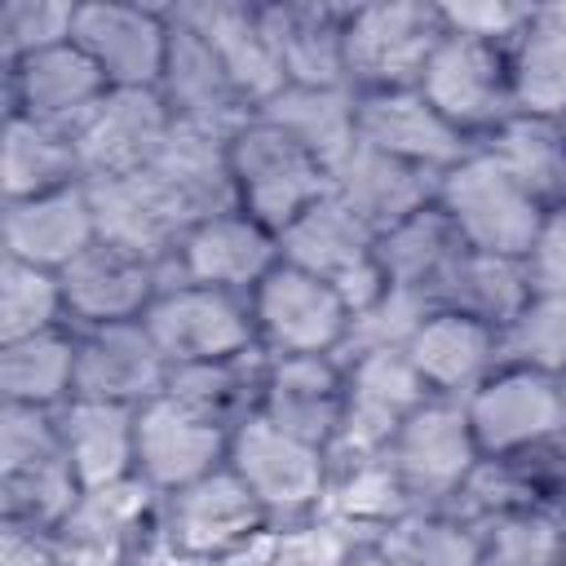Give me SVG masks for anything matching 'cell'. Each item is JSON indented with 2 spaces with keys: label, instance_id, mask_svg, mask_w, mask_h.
Wrapping results in <instances>:
<instances>
[{
  "label": "cell",
  "instance_id": "6da1fadb",
  "mask_svg": "<svg viewBox=\"0 0 566 566\" xmlns=\"http://www.w3.org/2000/svg\"><path fill=\"white\" fill-rule=\"evenodd\" d=\"M230 181L234 208H243L274 234L332 190L327 164L314 159L296 137H287L265 115H248L230 133Z\"/></svg>",
  "mask_w": 566,
  "mask_h": 566
},
{
  "label": "cell",
  "instance_id": "7a4b0ae2",
  "mask_svg": "<svg viewBox=\"0 0 566 566\" xmlns=\"http://www.w3.org/2000/svg\"><path fill=\"white\" fill-rule=\"evenodd\" d=\"M433 203L442 208V217L451 221L464 248L491 252V256H517V261H526L539 234V221L548 212L482 146H473L455 168L438 177Z\"/></svg>",
  "mask_w": 566,
  "mask_h": 566
},
{
  "label": "cell",
  "instance_id": "3957f363",
  "mask_svg": "<svg viewBox=\"0 0 566 566\" xmlns=\"http://www.w3.org/2000/svg\"><path fill=\"white\" fill-rule=\"evenodd\" d=\"M447 35L442 9L424 0H376L345 9V84L354 93L416 88Z\"/></svg>",
  "mask_w": 566,
  "mask_h": 566
},
{
  "label": "cell",
  "instance_id": "277c9868",
  "mask_svg": "<svg viewBox=\"0 0 566 566\" xmlns=\"http://www.w3.org/2000/svg\"><path fill=\"white\" fill-rule=\"evenodd\" d=\"M226 464L256 495L270 526L323 513L327 482H332L327 447H314L296 433H283L265 416H248L230 433V460Z\"/></svg>",
  "mask_w": 566,
  "mask_h": 566
},
{
  "label": "cell",
  "instance_id": "5b68a950",
  "mask_svg": "<svg viewBox=\"0 0 566 566\" xmlns=\"http://www.w3.org/2000/svg\"><path fill=\"white\" fill-rule=\"evenodd\" d=\"M416 88L473 146H482L500 124L517 115L513 80H509V49L460 35V31H447L438 40Z\"/></svg>",
  "mask_w": 566,
  "mask_h": 566
},
{
  "label": "cell",
  "instance_id": "8992f818",
  "mask_svg": "<svg viewBox=\"0 0 566 566\" xmlns=\"http://www.w3.org/2000/svg\"><path fill=\"white\" fill-rule=\"evenodd\" d=\"M385 460L411 509H451L482 451L460 398H424L389 438Z\"/></svg>",
  "mask_w": 566,
  "mask_h": 566
},
{
  "label": "cell",
  "instance_id": "52a82bcc",
  "mask_svg": "<svg viewBox=\"0 0 566 566\" xmlns=\"http://www.w3.org/2000/svg\"><path fill=\"white\" fill-rule=\"evenodd\" d=\"M482 455H539L566 433V389L526 363H500L464 398Z\"/></svg>",
  "mask_w": 566,
  "mask_h": 566
},
{
  "label": "cell",
  "instance_id": "ba28073f",
  "mask_svg": "<svg viewBox=\"0 0 566 566\" xmlns=\"http://www.w3.org/2000/svg\"><path fill=\"white\" fill-rule=\"evenodd\" d=\"M265 526V509L230 464L172 495H159V544L168 557L190 566H217L221 557L252 544Z\"/></svg>",
  "mask_w": 566,
  "mask_h": 566
},
{
  "label": "cell",
  "instance_id": "9c48e42d",
  "mask_svg": "<svg viewBox=\"0 0 566 566\" xmlns=\"http://www.w3.org/2000/svg\"><path fill=\"white\" fill-rule=\"evenodd\" d=\"M248 305L256 323V345L270 358H287V354H336L340 358L349 323H354L345 296L327 279L301 265H287V261H279L248 292Z\"/></svg>",
  "mask_w": 566,
  "mask_h": 566
},
{
  "label": "cell",
  "instance_id": "30bf717a",
  "mask_svg": "<svg viewBox=\"0 0 566 566\" xmlns=\"http://www.w3.org/2000/svg\"><path fill=\"white\" fill-rule=\"evenodd\" d=\"M279 256L327 279L345 296L349 314L367 310L389 287L376 261V234L332 190L279 230Z\"/></svg>",
  "mask_w": 566,
  "mask_h": 566
},
{
  "label": "cell",
  "instance_id": "8fae6325",
  "mask_svg": "<svg viewBox=\"0 0 566 566\" xmlns=\"http://www.w3.org/2000/svg\"><path fill=\"white\" fill-rule=\"evenodd\" d=\"M142 323L155 336L168 367L212 363V358H234V354L261 349L252 305L243 292H221V287H203V283H168V287H159V296L150 301Z\"/></svg>",
  "mask_w": 566,
  "mask_h": 566
},
{
  "label": "cell",
  "instance_id": "7c38bea8",
  "mask_svg": "<svg viewBox=\"0 0 566 566\" xmlns=\"http://www.w3.org/2000/svg\"><path fill=\"white\" fill-rule=\"evenodd\" d=\"M71 40L102 71L111 88H155L164 75L172 18L168 4L142 0H80Z\"/></svg>",
  "mask_w": 566,
  "mask_h": 566
},
{
  "label": "cell",
  "instance_id": "4fadbf2b",
  "mask_svg": "<svg viewBox=\"0 0 566 566\" xmlns=\"http://www.w3.org/2000/svg\"><path fill=\"white\" fill-rule=\"evenodd\" d=\"M340 363H345V411L327 455L332 460L380 455L398 433V424L433 394L420 385L402 349H371Z\"/></svg>",
  "mask_w": 566,
  "mask_h": 566
},
{
  "label": "cell",
  "instance_id": "5bb4252c",
  "mask_svg": "<svg viewBox=\"0 0 566 566\" xmlns=\"http://www.w3.org/2000/svg\"><path fill=\"white\" fill-rule=\"evenodd\" d=\"M230 433L226 424L199 416L195 407L177 402L172 394L150 398L137 407V478L155 495H172L230 460Z\"/></svg>",
  "mask_w": 566,
  "mask_h": 566
},
{
  "label": "cell",
  "instance_id": "9a60e30c",
  "mask_svg": "<svg viewBox=\"0 0 566 566\" xmlns=\"http://www.w3.org/2000/svg\"><path fill=\"white\" fill-rule=\"evenodd\" d=\"M279 234L248 217L243 208H226L212 217H199L177 256L164 265V287L168 283H203L221 292H252L274 265H279Z\"/></svg>",
  "mask_w": 566,
  "mask_h": 566
},
{
  "label": "cell",
  "instance_id": "2e32d148",
  "mask_svg": "<svg viewBox=\"0 0 566 566\" xmlns=\"http://www.w3.org/2000/svg\"><path fill=\"white\" fill-rule=\"evenodd\" d=\"M93 217H97V239L150 261L168 265L195 226V217L168 195V186L146 168L128 177H97L88 181Z\"/></svg>",
  "mask_w": 566,
  "mask_h": 566
},
{
  "label": "cell",
  "instance_id": "e0dca14e",
  "mask_svg": "<svg viewBox=\"0 0 566 566\" xmlns=\"http://www.w3.org/2000/svg\"><path fill=\"white\" fill-rule=\"evenodd\" d=\"M106 93H111V84L102 80V71L84 57V49L75 40L4 66L9 115H27L66 137H75L84 128V119L102 106Z\"/></svg>",
  "mask_w": 566,
  "mask_h": 566
},
{
  "label": "cell",
  "instance_id": "ac0fdd59",
  "mask_svg": "<svg viewBox=\"0 0 566 566\" xmlns=\"http://www.w3.org/2000/svg\"><path fill=\"white\" fill-rule=\"evenodd\" d=\"M172 133V111L155 88H111L75 133L84 181L146 172Z\"/></svg>",
  "mask_w": 566,
  "mask_h": 566
},
{
  "label": "cell",
  "instance_id": "d6986e66",
  "mask_svg": "<svg viewBox=\"0 0 566 566\" xmlns=\"http://www.w3.org/2000/svg\"><path fill=\"white\" fill-rule=\"evenodd\" d=\"M168 358L159 354L146 323L75 327V394L146 407L168 389Z\"/></svg>",
  "mask_w": 566,
  "mask_h": 566
},
{
  "label": "cell",
  "instance_id": "ffe728a7",
  "mask_svg": "<svg viewBox=\"0 0 566 566\" xmlns=\"http://www.w3.org/2000/svg\"><path fill=\"white\" fill-rule=\"evenodd\" d=\"M57 279H62L71 327H106V323L146 318L150 301L164 287V265H150V261L97 239Z\"/></svg>",
  "mask_w": 566,
  "mask_h": 566
},
{
  "label": "cell",
  "instance_id": "44dd1931",
  "mask_svg": "<svg viewBox=\"0 0 566 566\" xmlns=\"http://www.w3.org/2000/svg\"><path fill=\"white\" fill-rule=\"evenodd\" d=\"M402 354L433 398L464 402L504 363V332L460 310H429Z\"/></svg>",
  "mask_w": 566,
  "mask_h": 566
},
{
  "label": "cell",
  "instance_id": "7402d4cb",
  "mask_svg": "<svg viewBox=\"0 0 566 566\" xmlns=\"http://www.w3.org/2000/svg\"><path fill=\"white\" fill-rule=\"evenodd\" d=\"M172 9L212 44L248 111H261L287 84L261 27V0H177Z\"/></svg>",
  "mask_w": 566,
  "mask_h": 566
},
{
  "label": "cell",
  "instance_id": "603a6c76",
  "mask_svg": "<svg viewBox=\"0 0 566 566\" xmlns=\"http://www.w3.org/2000/svg\"><path fill=\"white\" fill-rule=\"evenodd\" d=\"M358 142L371 150H385L402 164H416L433 177L455 168L473 142H464L424 97L420 88H385V93H358Z\"/></svg>",
  "mask_w": 566,
  "mask_h": 566
},
{
  "label": "cell",
  "instance_id": "cb8c5ba5",
  "mask_svg": "<svg viewBox=\"0 0 566 566\" xmlns=\"http://www.w3.org/2000/svg\"><path fill=\"white\" fill-rule=\"evenodd\" d=\"M0 243H4L9 261H27V265L62 274L84 248L97 243V217H93L88 181L4 203Z\"/></svg>",
  "mask_w": 566,
  "mask_h": 566
},
{
  "label": "cell",
  "instance_id": "d4e9b609",
  "mask_svg": "<svg viewBox=\"0 0 566 566\" xmlns=\"http://www.w3.org/2000/svg\"><path fill=\"white\" fill-rule=\"evenodd\" d=\"M345 411V363L336 354H287L265 363L261 411L283 433H296L314 447L336 442Z\"/></svg>",
  "mask_w": 566,
  "mask_h": 566
},
{
  "label": "cell",
  "instance_id": "484cf974",
  "mask_svg": "<svg viewBox=\"0 0 566 566\" xmlns=\"http://www.w3.org/2000/svg\"><path fill=\"white\" fill-rule=\"evenodd\" d=\"M168 18H172V40H168V57H164V75H159L155 93L164 97L172 119L208 124V128H226V133L239 128L252 111L234 93L221 57L172 4H168Z\"/></svg>",
  "mask_w": 566,
  "mask_h": 566
},
{
  "label": "cell",
  "instance_id": "4316f807",
  "mask_svg": "<svg viewBox=\"0 0 566 566\" xmlns=\"http://www.w3.org/2000/svg\"><path fill=\"white\" fill-rule=\"evenodd\" d=\"M332 195L380 239L385 230L402 226L407 217L424 212L438 199V177L358 142L332 168Z\"/></svg>",
  "mask_w": 566,
  "mask_h": 566
},
{
  "label": "cell",
  "instance_id": "83f0119b",
  "mask_svg": "<svg viewBox=\"0 0 566 566\" xmlns=\"http://www.w3.org/2000/svg\"><path fill=\"white\" fill-rule=\"evenodd\" d=\"M345 9L332 0H261V27L287 84H345Z\"/></svg>",
  "mask_w": 566,
  "mask_h": 566
},
{
  "label": "cell",
  "instance_id": "f1b7e54d",
  "mask_svg": "<svg viewBox=\"0 0 566 566\" xmlns=\"http://www.w3.org/2000/svg\"><path fill=\"white\" fill-rule=\"evenodd\" d=\"M53 416H57V438H62L66 464L84 491L137 478V407L75 394Z\"/></svg>",
  "mask_w": 566,
  "mask_h": 566
},
{
  "label": "cell",
  "instance_id": "f546056e",
  "mask_svg": "<svg viewBox=\"0 0 566 566\" xmlns=\"http://www.w3.org/2000/svg\"><path fill=\"white\" fill-rule=\"evenodd\" d=\"M234 133V128H230ZM230 133L208 124L172 119V133L150 164V172L168 186V195L199 221L212 212L234 208V181H230Z\"/></svg>",
  "mask_w": 566,
  "mask_h": 566
},
{
  "label": "cell",
  "instance_id": "4dcf8cb0",
  "mask_svg": "<svg viewBox=\"0 0 566 566\" xmlns=\"http://www.w3.org/2000/svg\"><path fill=\"white\" fill-rule=\"evenodd\" d=\"M566 486L553 469V455H482L478 469L469 473V482L460 486L451 513H460L464 522H473L478 531L513 517V513H531V509H562Z\"/></svg>",
  "mask_w": 566,
  "mask_h": 566
},
{
  "label": "cell",
  "instance_id": "1f68e13d",
  "mask_svg": "<svg viewBox=\"0 0 566 566\" xmlns=\"http://www.w3.org/2000/svg\"><path fill=\"white\" fill-rule=\"evenodd\" d=\"M287 137H296L327 172L358 146V93L349 84H283L261 111Z\"/></svg>",
  "mask_w": 566,
  "mask_h": 566
},
{
  "label": "cell",
  "instance_id": "d6a6232c",
  "mask_svg": "<svg viewBox=\"0 0 566 566\" xmlns=\"http://www.w3.org/2000/svg\"><path fill=\"white\" fill-rule=\"evenodd\" d=\"M517 115L566 119V4H535L509 44Z\"/></svg>",
  "mask_w": 566,
  "mask_h": 566
},
{
  "label": "cell",
  "instance_id": "836d02e7",
  "mask_svg": "<svg viewBox=\"0 0 566 566\" xmlns=\"http://www.w3.org/2000/svg\"><path fill=\"white\" fill-rule=\"evenodd\" d=\"M460 252H464V243L438 203H429L424 212L407 217L402 226H394L376 239V261H380L385 283L407 287V292L424 296L429 305H438V287L451 274Z\"/></svg>",
  "mask_w": 566,
  "mask_h": 566
},
{
  "label": "cell",
  "instance_id": "e575fe53",
  "mask_svg": "<svg viewBox=\"0 0 566 566\" xmlns=\"http://www.w3.org/2000/svg\"><path fill=\"white\" fill-rule=\"evenodd\" d=\"M84 181V164L75 150V137L44 128L27 115L4 111V142H0V186L4 203L13 199H35L62 186Z\"/></svg>",
  "mask_w": 566,
  "mask_h": 566
},
{
  "label": "cell",
  "instance_id": "d590c367",
  "mask_svg": "<svg viewBox=\"0 0 566 566\" xmlns=\"http://www.w3.org/2000/svg\"><path fill=\"white\" fill-rule=\"evenodd\" d=\"M531 296H535V287H531L526 261H517V256H491V252L464 248V252L455 256L451 274L442 279L433 310H460V314L482 318V323H491L495 332H504V327L526 310Z\"/></svg>",
  "mask_w": 566,
  "mask_h": 566
},
{
  "label": "cell",
  "instance_id": "8d00e7d4",
  "mask_svg": "<svg viewBox=\"0 0 566 566\" xmlns=\"http://www.w3.org/2000/svg\"><path fill=\"white\" fill-rule=\"evenodd\" d=\"M75 398V327L0 345V402L57 411Z\"/></svg>",
  "mask_w": 566,
  "mask_h": 566
},
{
  "label": "cell",
  "instance_id": "74e56055",
  "mask_svg": "<svg viewBox=\"0 0 566 566\" xmlns=\"http://www.w3.org/2000/svg\"><path fill=\"white\" fill-rule=\"evenodd\" d=\"M265 349L234 354V358H212V363H186L168 371V389L177 402L195 407L199 416L234 429L248 416L261 411V389H265Z\"/></svg>",
  "mask_w": 566,
  "mask_h": 566
},
{
  "label": "cell",
  "instance_id": "f35d334b",
  "mask_svg": "<svg viewBox=\"0 0 566 566\" xmlns=\"http://www.w3.org/2000/svg\"><path fill=\"white\" fill-rule=\"evenodd\" d=\"M482 150L544 208L566 203V119L513 115L482 142Z\"/></svg>",
  "mask_w": 566,
  "mask_h": 566
},
{
  "label": "cell",
  "instance_id": "ab89813d",
  "mask_svg": "<svg viewBox=\"0 0 566 566\" xmlns=\"http://www.w3.org/2000/svg\"><path fill=\"white\" fill-rule=\"evenodd\" d=\"M407 509L411 504H407L385 451L380 455H358V460H332V482H327L323 513L332 522H340L354 539H376Z\"/></svg>",
  "mask_w": 566,
  "mask_h": 566
},
{
  "label": "cell",
  "instance_id": "60d3db41",
  "mask_svg": "<svg viewBox=\"0 0 566 566\" xmlns=\"http://www.w3.org/2000/svg\"><path fill=\"white\" fill-rule=\"evenodd\" d=\"M371 544L398 566H478L482 531L451 509H407Z\"/></svg>",
  "mask_w": 566,
  "mask_h": 566
},
{
  "label": "cell",
  "instance_id": "b9f144b4",
  "mask_svg": "<svg viewBox=\"0 0 566 566\" xmlns=\"http://www.w3.org/2000/svg\"><path fill=\"white\" fill-rule=\"evenodd\" d=\"M84 486L62 455L35 460V464H18V469H0V522H18V526H35V531H62L66 517L75 513Z\"/></svg>",
  "mask_w": 566,
  "mask_h": 566
},
{
  "label": "cell",
  "instance_id": "7bdbcfd3",
  "mask_svg": "<svg viewBox=\"0 0 566 566\" xmlns=\"http://www.w3.org/2000/svg\"><path fill=\"white\" fill-rule=\"evenodd\" d=\"M53 327H71L62 279L53 270L4 256V265H0V345L40 336Z\"/></svg>",
  "mask_w": 566,
  "mask_h": 566
},
{
  "label": "cell",
  "instance_id": "ee69618b",
  "mask_svg": "<svg viewBox=\"0 0 566 566\" xmlns=\"http://www.w3.org/2000/svg\"><path fill=\"white\" fill-rule=\"evenodd\" d=\"M478 566H566L562 509H531L482 526Z\"/></svg>",
  "mask_w": 566,
  "mask_h": 566
},
{
  "label": "cell",
  "instance_id": "f6af8a7d",
  "mask_svg": "<svg viewBox=\"0 0 566 566\" xmlns=\"http://www.w3.org/2000/svg\"><path fill=\"white\" fill-rule=\"evenodd\" d=\"M504 358L548 376H566V296L535 292L526 310L504 327Z\"/></svg>",
  "mask_w": 566,
  "mask_h": 566
},
{
  "label": "cell",
  "instance_id": "bcb514c9",
  "mask_svg": "<svg viewBox=\"0 0 566 566\" xmlns=\"http://www.w3.org/2000/svg\"><path fill=\"white\" fill-rule=\"evenodd\" d=\"M80 0H4L0 13V62L13 66L31 53L57 49L75 31Z\"/></svg>",
  "mask_w": 566,
  "mask_h": 566
},
{
  "label": "cell",
  "instance_id": "7dc6e473",
  "mask_svg": "<svg viewBox=\"0 0 566 566\" xmlns=\"http://www.w3.org/2000/svg\"><path fill=\"white\" fill-rule=\"evenodd\" d=\"M433 305L407 287H385L367 310L354 314L349 323V336H345V349L340 358H354V354H371V349H407L411 332L424 323Z\"/></svg>",
  "mask_w": 566,
  "mask_h": 566
},
{
  "label": "cell",
  "instance_id": "c3c4849f",
  "mask_svg": "<svg viewBox=\"0 0 566 566\" xmlns=\"http://www.w3.org/2000/svg\"><path fill=\"white\" fill-rule=\"evenodd\" d=\"M358 544L363 539H354L327 513L274 526V562L279 566H349Z\"/></svg>",
  "mask_w": 566,
  "mask_h": 566
},
{
  "label": "cell",
  "instance_id": "681fc988",
  "mask_svg": "<svg viewBox=\"0 0 566 566\" xmlns=\"http://www.w3.org/2000/svg\"><path fill=\"white\" fill-rule=\"evenodd\" d=\"M49 455H62L57 416L40 411V407L0 402V469L35 464V460H49Z\"/></svg>",
  "mask_w": 566,
  "mask_h": 566
},
{
  "label": "cell",
  "instance_id": "f907efd6",
  "mask_svg": "<svg viewBox=\"0 0 566 566\" xmlns=\"http://www.w3.org/2000/svg\"><path fill=\"white\" fill-rule=\"evenodd\" d=\"M447 31L491 40V44H513V35L526 27L535 4H513V0H460V4H438Z\"/></svg>",
  "mask_w": 566,
  "mask_h": 566
},
{
  "label": "cell",
  "instance_id": "816d5d0a",
  "mask_svg": "<svg viewBox=\"0 0 566 566\" xmlns=\"http://www.w3.org/2000/svg\"><path fill=\"white\" fill-rule=\"evenodd\" d=\"M526 274L535 292L566 296V203H553L526 252Z\"/></svg>",
  "mask_w": 566,
  "mask_h": 566
},
{
  "label": "cell",
  "instance_id": "f5cc1de1",
  "mask_svg": "<svg viewBox=\"0 0 566 566\" xmlns=\"http://www.w3.org/2000/svg\"><path fill=\"white\" fill-rule=\"evenodd\" d=\"M57 531L0 522V566H57Z\"/></svg>",
  "mask_w": 566,
  "mask_h": 566
},
{
  "label": "cell",
  "instance_id": "db71d44e",
  "mask_svg": "<svg viewBox=\"0 0 566 566\" xmlns=\"http://www.w3.org/2000/svg\"><path fill=\"white\" fill-rule=\"evenodd\" d=\"M57 566H137V557L119 544H102V539H80V535H57Z\"/></svg>",
  "mask_w": 566,
  "mask_h": 566
},
{
  "label": "cell",
  "instance_id": "11a10c76",
  "mask_svg": "<svg viewBox=\"0 0 566 566\" xmlns=\"http://www.w3.org/2000/svg\"><path fill=\"white\" fill-rule=\"evenodd\" d=\"M349 566H398L380 544H371V539H363L358 548H354V557H349Z\"/></svg>",
  "mask_w": 566,
  "mask_h": 566
},
{
  "label": "cell",
  "instance_id": "9f6ffc18",
  "mask_svg": "<svg viewBox=\"0 0 566 566\" xmlns=\"http://www.w3.org/2000/svg\"><path fill=\"white\" fill-rule=\"evenodd\" d=\"M548 455H553V469H557V478H562V486H566V433L557 438V447H553Z\"/></svg>",
  "mask_w": 566,
  "mask_h": 566
},
{
  "label": "cell",
  "instance_id": "6f0895ef",
  "mask_svg": "<svg viewBox=\"0 0 566 566\" xmlns=\"http://www.w3.org/2000/svg\"><path fill=\"white\" fill-rule=\"evenodd\" d=\"M562 531H566V500H562Z\"/></svg>",
  "mask_w": 566,
  "mask_h": 566
},
{
  "label": "cell",
  "instance_id": "680465c9",
  "mask_svg": "<svg viewBox=\"0 0 566 566\" xmlns=\"http://www.w3.org/2000/svg\"><path fill=\"white\" fill-rule=\"evenodd\" d=\"M562 389H566V376H562Z\"/></svg>",
  "mask_w": 566,
  "mask_h": 566
}]
</instances>
